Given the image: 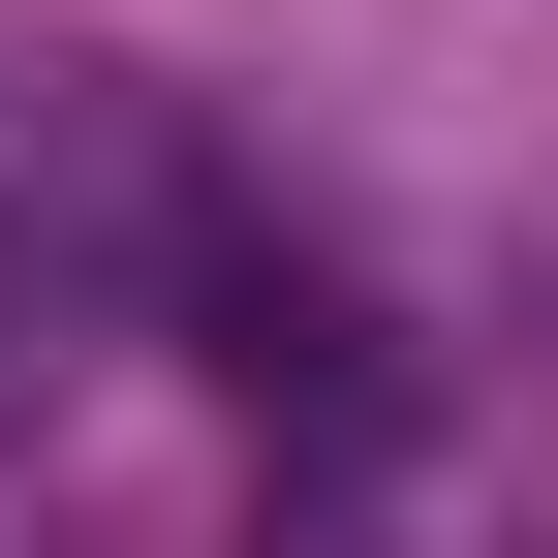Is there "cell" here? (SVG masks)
I'll use <instances>...</instances> for the list:
<instances>
[{
	"mask_svg": "<svg viewBox=\"0 0 558 558\" xmlns=\"http://www.w3.org/2000/svg\"><path fill=\"white\" fill-rule=\"evenodd\" d=\"M248 558H403V465H279V497H248Z\"/></svg>",
	"mask_w": 558,
	"mask_h": 558,
	"instance_id": "cell-1",
	"label": "cell"
}]
</instances>
